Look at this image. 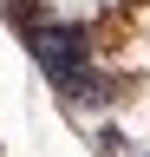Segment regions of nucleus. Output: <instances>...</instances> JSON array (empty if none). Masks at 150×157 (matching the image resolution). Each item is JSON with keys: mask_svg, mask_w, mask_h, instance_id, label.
<instances>
[{"mask_svg": "<svg viewBox=\"0 0 150 157\" xmlns=\"http://www.w3.org/2000/svg\"><path fill=\"white\" fill-rule=\"evenodd\" d=\"M20 39H26L33 66H39L46 78H59V72H79V66H98L91 26H79V20H65V13H39V20H26V26H20Z\"/></svg>", "mask_w": 150, "mask_h": 157, "instance_id": "f257e3e1", "label": "nucleus"}, {"mask_svg": "<svg viewBox=\"0 0 150 157\" xmlns=\"http://www.w3.org/2000/svg\"><path fill=\"white\" fill-rule=\"evenodd\" d=\"M52 98H59L65 111H104L111 98H118V78H111L104 66H79V72H59V78H46Z\"/></svg>", "mask_w": 150, "mask_h": 157, "instance_id": "f03ea898", "label": "nucleus"}, {"mask_svg": "<svg viewBox=\"0 0 150 157\" xmlns=\"http://www.w3.org/2000/svg\"><path fill=\"white\" fill-rule=\"evenodd\" d=\"M130 157H150V151H130Z\"/></svg>", "mask_w": 150, "mask_h": 157, "instance_id": "7ed1b4c3", "label": "nucleus"}]
</instances>
